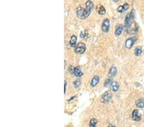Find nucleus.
<instances>
[{
  "instance_id": "1",
  "label": "nucleus",
  "mask_w": 144,
  "mask_h": 127,
  "mask_svg": "<svg viewBox=\"0 0 144 127\" xmlns=\"http://www.w3.org/2000/svg\"><path fill=\"white\" fill-rule=\"evenodd\" d=\"M94 3L91 1H87L85 3V9H83L82 6H79L76 10L77 17L81 18V19H86L90 14L92 9L94 8Z\"/></svg>"
},
{
  "instance_id": "2",
  "label": "nucleus",
  "mask_w": 144,
  "mask_h": 127,
  "mask_svg": "<svg viewBox=\"0 0 144 127\" xmlns=\"http://www.w3.org/2000/svg\"><path fill=\"white\" fill-rule=\"evenodd\" d=\"M86 50V45L83 42H79L75 47L74 51L76 53L82 54Z\"/></svg>"
},
{
  "instance_id": "3",
  "label": "nucleus",
  "mask_w": 144,
  "mask_h": 127,
  "mask_svg": "<svg viewBox=\"0 0 144 127\" xmlns=\"http://www.w3.org/2000/svg\"><path fill=\"white\" fill-rule=\"evenodd\" d=\"M112 98V94L111 93L110 91H106L103 95L101 96V101L103 103H108Z\"/></svg>"
},
{
  "instance_id": "4",
  "label": "nucleus",
  "mask_w": 144,
  "mask_h": 127,
  "mask_svg": "<svg viewBox=\"0 0 144 127\" xmlns=\"http://www.w3.org/2000/svg\"><path fill=\"white\" fill-rule=\"evenodd\" d=\"M136 40V37H132L131 38L127 39V40H125V46L128 49L131 48L133 44H134V42H135Z\"/></svg>"
},
{
  "instance_id": "5",
  "label": "nucleus",
  "mask_w": 144,
  "mask_h": 127,
  "mask_svg": "<svg viewBox=\"0 0 144 127\" xmlns=\"http://www.w3.org/2000/svg\"><path fill=\"white\" fill-rule=\"evenodd\" d=\"M110 29V20L108 19H105L103 21L102 24V30L104 32H108Z\"/></svg>"
},
{
  "instance_id": "6",
  "label": "nucleus",
  "mask_w": 144,
  "mask_h": 127,
  "mask_svg": "<svg viewBox=\"0 0 144 127\" xmlns=\"http://www.w3.org/2000/svg\"><path fill=\"white\" fill-rule=\"evenodd\" d=\"M132 118L136 121H139L141 119V114H140L138 110H134L132 113Z\"/></svg>"
},
{
  "instance_id": "7",
  "label": "nucleus",
  "mask_w": 144,
  "mask_h": 127,
  "mask_svg": "<svg viewBox=\"0 0 144 127\" xmlns=\"http://www.w3.org/2000/svg\"><path fill=\"white\" fill-rule=\"evenodd\" d=\"M117 73V69L115 66H111V68H110V69L109 71L108 72V76L110 77V78H112V77H114V76H116V74Z\"/></svg>"
},
{
  "instance_id": "8",
  "label": "nucleus",
  "mask_w": 144,
  "mask_h": 127,
  "mask_svg": "<svg viewBox=\"0 0 144 127\" xmlns=\"http://www.w3.org/2000/svg\"><path fill=\"white\" fill-rule=\"evenodd\" d=\"M123 25L121 24H117L116 28H115V35L117 37H119L120 34H122V30H123Z\"/></svg>"
},
{
  "instance_id": "9",
  "label": "nucleus",
  "mask_w": 144,
  "mask_h": 127,
  "mask_svg": "<svg viewBox=\"0 0 144 127\" xmlns=\"http://www.w3.org/2000/svg\"><path fill=\"white\" fill-rule=\"evenodd\" d=\"M96 10L101 15H104L106 13V9L104 6L101 5H98L96 6Z\"/></svg>"
},
{
  "instance_id": "10",
  "label": "nucleus",
  "mask_w": 144,
  "mask_h": 127,
  "mask_svg": "<svg viewBox=\"0 0 144 127\" xmlns=\"http://www.w3.org/2000/svg\"><path fill=\"white\" fill-rule=\"evenodd\" d=\"M131 21L132 19L130 17V13H128L125 19V27L126 28H128L129 27H130V26L131 24Z\"/></svg>"
},
{
  "instance_id": "11",
  "label": "nucleus",
  "mask_w": 144,
  "mask_h": 127,
  "mask_svg": "<svg viewBox=\"0 0 144 127\" xmlns=\"http://www.w3.org/2000/svg\"><path fill=\"white\" fill-rule=\"evenodd\" d=\"M119 89V84L117 82H113L110 85V89L114 92H117Z\"/></svg>"
},
{
  "instance_id": "12",
  "label": "nucleus",
  "mask_w": 144,
  "mask_h": 127,
  "mask_svg": "<svg viewBox=\"0 0 144 127\" xmlns=\"http://www.w3.org/2000/svg\"><path fill=\"white\" fill-rule=\"evenodd\" d=\"M99 76H94L92 78V81H91V86L92 87H95L96 85H97L99 82Z\"/></svg>"
},
{
  "instance_id": "13",
  "label": "nucleus",
  "mask_w": 144,
  "mask_h": 127,
  "mask_svg": "<svg viewBox=\"0 0 144 127\" xmlns=\"http://www.w3.org/2000/svg\"><path fill=\"white\" fill-rule=\"evenodd\" d=\"M76 41H77V37L76 35H72L71 37V40H70V45L71 47H76Z\"/></svg>"
},
{
  "instance_id": "14",
  "label": "nucleus",
  "mask_w": 144,
  "mask_h": 127,
  "mask_svg": "<svg viewBox=\"0 0 144 127\" xmlns=\"http://www.w3.org/2000/svg\"><path fill=\"white\" fill-rule=\"evenodd\" d=\"M74 74L77 77H80L83 75V73L81 71V69L79 67H76L74 69Z\"/></svg>"
},
{
  "instance_id": "15",
  "label": "nucleus",
  "mask_w": 144,
  "mask_h": 127,
  "mask_svg": "<svg viewBox=\"0 0 144 127\" xmlns=\"http://www.w3.org/2000/svg\"><path fill=\"white\" fill-rule=\"evenodd\" d=\"M136 105L138 108H144V99L140 98L136 102Z\"/></svg>"
},
{
  "instance_id": "16",
  "label": "nucleus",
  "mask_w": 144,
  "mask_h": 127,
  "mask_svg": "<svg viewBox=\"0 0 144 127\" xmlns=\"http://www.w3.org/2000/svg\"><path fill=\"white\" fill-rule=\"evenodd\" d=\"M142 53V49L141 46H138L134 49V55L136 56H140Z\"/></svg>"
},
{
  "instance_id": "17",
  "label": "nucleus",
  "mask_w": 144,
  "mask_h": 127,
  "mask_svg": "<svg viewBox=\"0 0 144 127\" xmlns=\"http://www.w3.org/2000/svg\"><path fill=\"white\" fill-rule=\"evenodd\" d=\"M97 123V119L95 118H92L90 121V124H89V126L90 127H96V124Z\"/></svg>"
},
{
  "instance_id": "18",
  "label": "nucleus",
  "mask_w": 144,
  "mask_h": 127,
  "mask_svg": "<svg viewBox=\"0 0 144 127\" xmlns=\"http://www.w3.org/2000/svg\"><path fill=\"white\" fill-rule=\"evenodd\" d=\"M112 82H112V79L111 78H109L107 79L106 82H105V86H106H106H109V85L110 86L111 84L112 83Z\"/></svg>"
},
{
  "instance_id": "19",
  "label": "nucleus",
  "mask_w": 144,
  "mask_h": 127,
  "mask_svg": "<svg viewBox=\"0 0 144 127\" xmlns=\"http://www.w3.org/2000/svg\"><path fill=\"white\" fill-rule=\"evenodd\" d=\"M80 36L82 38H88V34L87 31H85V32H82L81 33V35H80Z\"/></svg>"
},
{
  "instance_id": "20",
  "label": "nucleus",
  "mask_w": 144,
  "mask_h": 127,
  "mask_svg": "<svg viewBox=\"0 0 144 127\" xmlns=\"http://www.w3.org/2000/svg\"><path fill=\"white\" fill-rule=\"evenodd\" d=\"M130 17L131 18L132 20H133L134 18V16H135V10L134 9H132L131 12L130 13Z\"/></svg>"
},
{
  "instance_id": "21",
  "label": "nucleus",
  "mask_w": 144,
  "mask_h": 127,
  "mask_svg": "<svg viewBox=\"0 0 144 127\" xmlns=\"http://www.w3.org/2000/svg\"><path fill=\"white\" fill-rule=\"evenodd\" d=\"M80 83H81V82H80L79 80H76L75 82H74L73 84H74V87L76 88V87H78L79 85H80Z\"/></svg>"
},
{
  "instance_id": "22",
  "label": "nucleus",
  "mask_w": 144,
  "mask_h": 127,
  "mask_svg": "<svg viewBox=\"0 0 144 127\" xmlns=\"http://www.w3.org/2000/svg\"><path fill=\"white\" fill-rule=\"evenodd\" d=\"M122 6H123L124 10H127L128 8H129V5H128V3H125V4L122 5Z\"/></svg>"
},
{
  "instance_id": "23",
  "label": "nucleus",
  "mask_w": 144,
  "mask_h": 127,
  "mask_svg": "<svg viewBox=\"0 0 144 127\" xmlns=\"http://www.w3.org/2000/svg\"><path fill=\"white\" fill-rule=\"evenodd\" d=\"M123 11H124V10L122 5H121V6H119V7L118 8V12H122Z\"/></svg>"
},
{
  "instance_id": "24",
  "label": "nucleus",
  "mask_w": 144,
  "mask_h": 127,
  "mask_svg": "<svg viewBox=\"0 0 144 127\" xmlns=\"http://www.w3.org/2000/svg\"><path fill=\"white\" fill-rule=\"evenodd\" d=\"M74 69H75V68H73L72 66H70V68H69V71L71 73H74Z\"/></svg>"
},
{
  "instance_id": "25",
  "label": "nucleus",
  "mask_w": 144,
  "mask_h": 127,
  "mask_svg": "<svg viewBox=\"0 0 144 127\" xmlns=\"http://www.w3.org/2000/svg\"><path fill=\"white\" fill-rule=\"evenodd\" d=\"M66 86H67V82L66 81H65V86H64V92H66Z\"/></svg>"
},
{
  "instance_id": "26",
  "label": "nucleus",
  "mask_w": 144,
  "mask_h": 127,
  "mask_svg": "<svg viewBox=\"0 0 144 127\" xmlns=\"http://www.w3.org/2000/svg\"></svg>"
}]
</instances>
